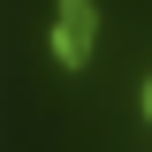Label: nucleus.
Listing matches in <instances>:
<instances>
[{"label":"nucleus","mask_w":152,"mask_h":152,"mask_svg":"<svg viewBox=\"0 0 152 152\" xmlns=\"http://www.w3.org/2000/svg\"><path fill=\"white\" fill-rule=\"evenodd\" d=\"M145 122H152V84H145Z\"/></svg>","instance_id":"f03ea898"},{"label":"nucleus","mask_w":152,"mask_h":152,"mask_svg":"<svg viewBox=\"0 0 152 152\" xmlns=\"http://www.w3.org/2000/svg\"><path fill=\"white\" fill-rule=\"evenodd\" d=\"M91 38H99V8L91 0H61L53 8V61L61 69H84L91 61Z\"/></svg>","instance_id":"f257e3e1"}]
</instances>
